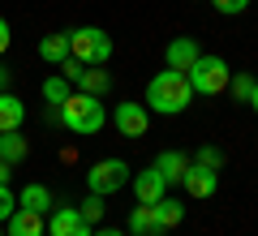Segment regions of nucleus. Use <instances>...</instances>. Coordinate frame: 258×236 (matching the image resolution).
<instances>
[{
  "label": "nucleus",
  "mask_w": 258,
  "mask_h": 236,
  "mask_svg": "<svg viewBox=\"0 0 258 236\" xmlns=\"http://www.w3.org/2000/svg\"><path fill=\"white\" fill-rule=\"evenodd\" d=\"M194 164H203V168H215V172H220V168H224V150H220V146H203V150L194 154Z\"/></svg>",
  "instance_id": "5701e85b"
},
{
  "label": "nucleus",
  "mask_w": 258,
  "mask_h": 236,
  "mask_svg": "<svg viewBox=\"0 0 258 236\" xmlns=\"http://www.w3.org/2000/svg\"><path fill=\"white\" fill-rule=\"evenodd\" d=\"M181 185H185V193H189V198H211L215 185H220V172H215V168H203V164H194V159H189V168H185Z\"/></svg>",
  "instance_id": "1a4fd4ad"
},
{
  "label": "nucleus",
  "mask_w": 258,
  "mask_h": 236,
  "mask_svg": "<svg viewBox=\"0 0 258 236\" xmlns=\"http://www.w3.org/2000/svg\"><path fill=\"white\" fill-rule=\"evenodd\" d=\"M112 125H116L120 137H147L151 116H147L142 103H116V108H112Z\"/></svg>",
  "instance_id": "0eeeda50"
},
{
  "label": "nucleus",
  "mask_w": 258,
  "mask_h": 236,
  "mask_svg": "<svg viewBox=\"0 0 258 236\" xmlns=\"http://www.w3.org/2000/svg\"><path fill=\"white\" fill-rule=\"evenodd\" d=\"M22 120H26V103H22L18 95L0 91V133H13V129H22Z\"/></svg>",
  "instance_id": "9b49d317"
},
{
  "label": "nucleus",
  "mask_w": 258,
  "mask_h": 236,
  "mask_svg": "<svg viewBox=\"0 0 258 236\" xmlns=\"http://www.w3.org/2000/svg\"><path fill=\"white\" fill-rule=\"evenodd\" d=\"M9 176H13V172H9V164L0 159V185H9Z\"/></svg>",
  "instance_id": "cd10ccee"
},
{
  "label": "nucleus",
  "mask_w": 258,
  "mask_h": 236,
  "mask_svg": "<svg viewBox=\"0 0 258 236\" xmlns=\"http://www.w3.org/2000/svg\"><path fill=\"white\" fill-rule=\"evenodd\" d=\"M151 215H155V227H159V232H172V227H181L185 206H181L176 198H168V193H164V198H159L155 206H151Z\"/></svg>",
  "instance_id": "f8f14e48"
},
{
  "label": "nucleus",
  "mask_w": 258,
  "mask_h": 236,
  "mask_svg": "<svg viewBox=\"0 0 258 236\" xmlns=\"http://www.w3.org/2000/svg\"><path fill=\"white\" fill-rule=\"evenodd\" d=\"M13 210H18V198H13V189H9V185H0V223H5V219H9Z\"/></svg>",
  "instance_id": "393cba45"
},
{
  "label": "nucleus",
  "mask_w": 258,
  "mask_h": 236,
  "mask_svg": "<svg viewBox=\"0 0 258 236\" xmlns=\"http://www.w3.org/2000/svg\"><path fill=\"white\" fill-rule=\"evenodd\" d=\"M9 236H43V215L18 206V210L9 215Z\"/></svg>",
  "instance_id": "dca6fc26"
},
{
  "label": "nucleus",
  "mask_w": 258,
  "mask_h": 236,
  "mask_svg": "<svg viewBox=\"0 0 258 236\" xmlns=\"http://www.w3.org/2000/svg\"><path fill=\"white\" fill-rule=\"evenodd\" d=\"M60 125L69 129V133H99V129L108 125V112H103L99 95H82V91H74L69 99L60 103Z\"/></svg>",
  "instance_id": "f03ea898"
},
{
  "label": "nucleus",
  "mask_w": 258,
  "mask_h": 236,
  "mask_svg": "<svg viewBox=\"0 0 258 236\" xmlns=\"http://www.w3.org/2000/svg\"><path fill=\"white\" fill-rule=\"evenodd\" d=\"M185 77H189V91L194 95H224L228 91V77H232V69H228V60L224 56H198V60L185 69Z\"/></svg>",
  "instance_id": "7ed1b4c3"
},
{
  "label": "nucleus",
  "mask_w": 258,
  "mask_h": 236,
  "mask_svg": "<svg viewBox=\"0 0 258 236\" xmlns=\"http://www.w3.org/2000/svg\"><path fill=\"white\" fill-rule=\"evenodd\" d=\"M0 236H5V232H0Z\"/></svg>",
  "instance_id": "7c9ffc66"
},
{
  "label": "nucleus",
  "mask_w": 258,
  "mask_h": 236,
  "mask_svg": "<svg viewBox=\"0 0 258 236\" xmlns=\"http://www.w3.org/2000/svg\"><path fill=\"white\" fill-rule=\"evenodd\" d=\"M0 91H9V69H0Z\"/></svg>",
  "instance_id": "c756f323"
},
{
  "label": "nucleus",
  "mask_w": 258,
  "mask_h": 236,
  "mask_svg": "<svg viewBox=\"0 0 258 236\" xmlns=\"http://www.w3.org/2000/svg\"><path fill=\"white\" fill-rule=\"evenodd\" d=\"M26 154H30V146H26V137H22V129H13V133H0V159H5L9 168H18Z\"/></svg>",
  "instance_id": "2eb2a0df"
},
{
  "label": "nucleus",
  "mask_w": 258,
  "mask_h": 236,
  "mask_svg": "<svg viewBox=\"0 0 258 236\" xmlns=\"http://www.w3.org/2000/svg\"><path fill=\"white\" fill-rule=\"evenodd\" d=\"M249 108H254V116H258V82H254V95H249Z\"/></svg>",
  "instance_id": "c85d7f7f"
},
{
  "label": "nucleus",
  "mask_w": 258,
  "mask_h": 236,
  "mask_svg": "<svg viewBox=\"0 0 258 236\" xmlns=\"http://www.w3.org/2000/svg\"><path fill=\"white\" fill-rule=\"evenodd\" d=\"M189 99H194V91H189V77H185L181 69H159L155 77H151V86H147V108L159 112V116L185 112Z\"/></svg>",
  "instance_id": "f257e3e1"
},
{
  "label": "nucleus",
  "mask_w": 258,
  "mask_h": 236,
  "mask_svg": "<svg viewBox=\"0 0 258 236\" xmlns=\"http://www.w3.org/2000/svg\"><path fill=\"white\" fill-rule=\"evenodd\" d=\"M18 206H22V210H35V215H43V210L52 206V193H47L43 185H26V189L18 193Z\"/></svg>",
  "instance_id": "f3484780"
},
{
  "label": "nucleus",
  "mask_w": 258,
  "mask_h": 236,
  "mask_svg": "<svg viewBox=\"0 0 258 236\" xmlns=\"http://www.w3.org/2000/svg\"><path fill=\"white\" fill-rule=\"evenodd\" d=\"M78 215H82L86 219V223H99V219H103V198H99V193H86V198L82 202H78Z\"/></svg>",
  "instance_id": "412c9836"
},
{
  "label": "nucleus",
  "mask_w": 258,
  "mask_h": 236,
  "mask_svg": "<svg viewBox=\"0 0 258 236\" xmlns=\"http://www.w3.org/2000/svg\"><path fill=\"white\" fill-rule=\"evenodd\" d=\"M69 35V56L82 64H95V69H103V64L112 60V35H103L99 26H78V30H64Z\"/></svg>",
  "instance_id": "20e7f679"
},
{
  "label": "nucleus",
  "mask_w": 258,
  "mask_h": 236,
  "mask_svg": "<svg viewBox=\"0 0 258 236\" xmlns=\"http://www.w3.org/2000/svg\"><path fill=\"white\" fill-rule=\"evenodd\" d=\"M39 56H43L47 64L69 60V35H43V43H39Z\"/></svg>",
  "instance_id": "6ab92c4d"
},
{
  "label": "nucleus",
  "mask_w": 258,
  "mask_h": 236,
  "mask_svg": "<svg viewBox=\"0 0 258 236\" xmlns=\"http://www.w3.org/2000/svg\"><path fill=\"white\" fill-rule=\"evenodd\" d=\"M129 185V164L125 159H99V164L86 172V189L99 193V198H112L116 189Z\"/></svg>",
  "instance_id": "39448f33"
},
{
  "label": "nucleus",
  "mask_w": 258,
  "mask_h": 236,
  "mask_svg": "<svg viewBox=\"0 0 258 236\" xmlns=\"http://www.w3.org/2000/svg\"><path fill=\"white\" fill-rule=\"evenodd\" d=\"M95 227L78 215V206H56L47 219V236H91Z\"/></svg>",
  "instance_id": "6e6552de"
},
{
  "label": "nucleus",
  "mask_w": 258,
  "mask_h": 236,
  "mask_svg": "<svg viewBox=\"0 0 258 236\" xmlns=\"http://www.w3.org/2000/svg\"><path fill=\"white\" fill-rule=\"evenodd\" d=\"M9 43H13V35H9V22H5V18H0V56H5V52H9Z\"/></svg>",
  "instance_id": "a878e982"
},
{
  "label": "nucleus",
  "mask_w": 258,
  "mask_h": 236,
  "mask_svg": "<svg viewBox=\"0 0 258 236\" xmlns=\"http://www.w3.org/2000/svg\"><path fill=\"white\" fill-rule=\"evenodd\" d=\"M60 77L74 86V91H82V95H103V91H108V82H112L103 69L82 64V60H74V56H69V60H60Z\"/></svg>",
  "instance_id": "423d86ee"
},
{
  "label": "nucleus",
  "mask_w": 258,
  "mask_h": 236,
  "mask_svg": "<svg viewBox=\"0 0 258 236\" xmlns=\"http://www.w3.org/2000/svg\"><path fill=\"white\" fill-rule=\"evenodd\" d=\"M228 91H232V99H237V103H249V95H254V77H249V73H232V77H228Z\"/></svg>",
  "instance_id": "4be33fe9"
},
{
  "label": "nucleus",
  "mask_w": 258,
  "mask_h": 236,
  "mask_svg": "<svg viewBox=\"0 0 258 236\" xmlns=\"http://www.w3.org/2000/svg\"><path fill=\"white\" fill-rule=\"evenodd\" d=\"M129 236H164L155 227V215H151V206H134V215H129Z\"/></svg>",
  "instance_id": "a211bd4d"
},
{
  "label": "nucleus",
  "mask_w": 258,
  "mask_h": 236,
  "mask_svg": "<svg viewBox=\"0 0 258 236\" xmlns=\"http://www.w3.org/2000/svg\"><path fill=\"white\" fill-rule=\"evenodd\" d=\"M211 5H215V13H224V18H237V13L249 9V0H211Z\"/></svg>",
  "instance_id": "b1692460"
},
{
  "label": "nucleus",
  "mask_w": 258,
  "mask_h": 236,
  "mask_svg": "<svg viewBox=\"0 0 258 236\" xmlns=\"http://www.w3.org/2000/svg\"><path fill=\"white\" fill-rule=\"evenodd\" d=\"M198 56H203V52H198L194 39H172V43H168V69H181V73H185Z\"/></svg>",
  "instance_id": "4468645a"
},
{
  "label": "nucleus",
  "mask_w": 258,
  "mask_h": 236,
  "mask_svg": "<svg viewBox=\"0 0 258 236\" xmlns=\"http://www.w3.org/2000/svg\"><path fill=\"white\" fill-rule=\"evenodd\" d=\"M91 236H129V232H120V227H99V232H91Z\"/></svg>",
  "instance_id": "bb28decb"
},
{
  "label": "nucleus",
  "mask_w": 258,
  "mask_h": 236,
  "mask_svg": "<svg viewBox=\"0 0 258 236\" xmlns=\"http://www.w3.org/2000/svg\"><path fill=\"white\" fill-rule=\"evenodd\" d=\"M129 181H134V193H138V202H142V206H155V202L168 193L164 176H159L155 168H147V172H134Z\"/></svg>",
  "instance_id": "9d476101"
},
{
  "label": "nucleus",
  "mask_w": 258,
  "mask_h": 236,
  "mask_svg": "<svg viewBox=\"0 0 258 236\" xmlns=\"http://www.w3.org/2000/svg\"><path fill=\"white\" fill-rule=\"evenodd\" d=\"M151 168H155V172L164 176V185H181V176H185V168H189V159H185L181 150H164Z\"/></svg>",
  "instance_id": "ddd939ff"
},
{
  "label": "nucleus",
  "mask_w": 258,
  "mask_h": 236,
  "mask_svg": "<svg viewBox=\"0 0 258 236\" xmlns=\"http://www.w3.org/2000/svg\"><path fill=\"white\" fill-rule=\"evenodd\" d=\"M69 95H74V86L64 82L60 73H56V77H43V99H47V108H60Z\"/></svg>",
  "instance_id": "aec40b11"
}]
</instances>
